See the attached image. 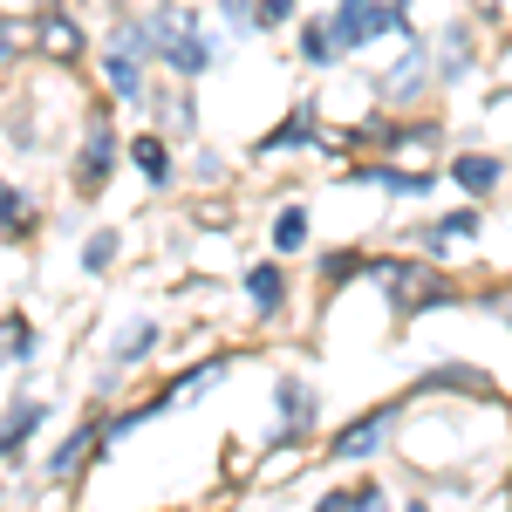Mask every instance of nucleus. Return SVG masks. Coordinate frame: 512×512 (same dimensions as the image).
Segmentation results:
<instances>
[{
	"mask_svg": "<svg viewBox=\"0 0 512 512\" xmlns=\"http://www.w3.org/2000/svg\"><path fill=\"white\" fill-rule=\"evenodd\" d=\"M151 48H158L178 76H198V69L212 62V41L198 35V21L185 7H158V14H151Z\"/></svg>",
	"mask_w": 512,
	"mask_h": 512,
	"instance_id": "f257e3e1",
	"label": "nucleus"
},
{
	"mask_svg": "<svg viewBox=\"0 0 512 512\" xmlns=\"http://www.w3.org/2000/svg\"><path fill=\"white\" fill-rule=\"evenodd\" d=\"M369 274L390 287L396 315H424L431 301H444V294H451V287H444V274H431L424 260H369Z\"/></svg>",
	"mask_w": 512,
	"mask_h": 512,
	"instance_id": "f03ea898",
	"label": "nucleus"
},
{
	"mask_svg": "<svg viewBox=\"0 0 512 512\" xmlns=\"http://www.w3.org/2000/svg\"><path fill=\"white\" fill-rule=\"evenodd\" d=\"M390 28H396L390 7H376V0H342L335 21H328V41H335V55H342V48H362L369 35H390Z\"/></svg>",
	"mask_w": 512,
	"mask_h": 512,
	"instance_id": "7ed1b4c3",
	"label": "nucleus"
},
{
	"mask_svg": "<svg viewBox=\"0 0 512 512\" xmlns=\"http://www.w3.org/2000/svg\"><path fill=\"white\" fill-rule=\"evenodd\" d=\"M110 158H117V151H110V123L96 117V123H89V144H82V164H76V185H82V192H96V185H103Z\"/></svg>",
	"mask_w": 512,
	"mask_h": 512,
	"instance_id": "20e7f679",
	"label": "nucleus"
},
{
	"mask_svg": "<svg viewBox=\"0 0 512 512\" xmlns=\"http://www.w3.org/2000/svg\"><path fill=\"white\" fill-rule=\"evenodd\" d=\"M383 431H390V410H369V417H355L349 431L335 437V458H369V451L383 444Z\"/></svg>",
	"mask_w": 512,
	"mask_h": 512,
	"instance_id": "39448f33",
	"label": "nucleus"
},
{
	"mask_svg": "<svg viewBox=\"0 0 512 512\" xmlns=\"http://www.w3.org/2000/svg\"><path fill=\"white\" fill-rule=\"evenodd\" d=\"M35 41L48 48V55H62V62H69V55H82V35H76V21H69V14H41Z\"/></svg>",
	"mask_w": 512,
	"mask_h": 512,
	"instance_id": "423d86ee",
	"label": "nucleus"
},
{
	"mask_svg": "<svg viewBox=\"0 0 512 512\" xmlns=\"http://www.w3.org/2000/svg\"><path fill=\"white\" fill-rule=\"evenodd\" d=\"M35 424H41V403H21L14 417H0V451L14 458V451H21V444L35 437Z\"/></svg>",
	"mask_w": 512,
	"mask_h": 512,
	"instance_id": "0eeeda50",
	"label": "nucleus"
},
{
	"mask_svg": "<svg viewBox=\"0 0 512 512\" xmlns=\"http://www.w3.org/2000/svg\"><path fill=\"white\" fill-rule=\"evenodd\" d=\"M451 178H458L465 192H492V185H499V158H458Z\"/></svg>",
	"mask_w": 512,
	"mask_h": 512,
	"instance_id": "6e6552de",
	"label": "nucleus"
},
{
	"mask_svg": "<svg viewBox=\"0 0 512 512\" xmlns=\"http://www.w3.org/2000/svg\"><path fill=\"white\" fill-rule=\"evenodd\" d=\"M301 239H308V212H301V205H280V219H274V246H280V253H294Z\"/></svg>",
	"mask_w": 512,
	"mask_h": 512,
	"instance_id": "1a4fd4ad",
	"label": "nucleus"
},
{
	"mask_svg": "<svg viewBox=\"0 0 512 512\" xmlns=\"http://www.w3.org/2000/svg\"><path fill=\"white\" fill-rule=\"evenodd\" d=\"M246 294H253V308H260V315H274V308H280V267H253Z\"/></svg>",
	"mask_w": 512,
	"mask_h": 512,
	"instance_id": "9d476101",
	"label": "nucleus"
},
{
	"mask_svg": "<svg viewBox=\"0 0 512 512\" xmlns=\"http://www.w3.org/2000/svg\"><path fill=\"white\" fill-rule=\"evenodd\" d=\"M130 151H137V171H144L151 185H164V178H171V158H164V144H158V137H137Z\"/></svg>",
	"mask_w": 512,
	"mask_h": 512,
	"instance_id": "9b49d317",
	"label": "nucleus"
},
{
	"mask_svg": "<svg viewBox=\"0 0 512 512\" xmlns=\"http://www.w3.org/2000/svg\"><path fill=\"white\" fill-rule=\"evenodd\" d=\"M472 233H478V219H472V212H458V219L431 226V233H424V246H451V239H472Z\"/></svg>",
	"mask_w": 512,
	"mask_h": 512,
	"instance_id": "f8f14e48",
	"label": "nucleus"
},
{
	"mask_svg": "<svg viewBox=\"0 0 512 512\" xmlns=\"http://www.w3.org/2000/svg\"><path fill=\"white\" fill-rule=\"evenodd\" d=\"M0 226H7V233H28V198L7 192V185H0Z\"/></svg>",
	"mask_w": 512,
	"mask_h": 512,
	"instance_id": "ddd939ff",
	"label": "nucleus"
},
{
	"mask_svg": "<svg viewBox=\"0 0 512 512\" xmlns=\"http://www.w3.org/2000/svg\"><path fill=\"white\" fill-rule=\"evenodd\" d=\"M308 137H315V123H308V110H301L294 123H280V130L267 137V144H260V151H280V144H308Z\"/></svg>",
	"mask_w": 512,
	"mask_h": 512,
	"instance_id": "4468645a",
	"label": "nucleus"
},
{
	"mask_svg": "<svg viewBox=\"0 0 512 512\" xmlns=\"http://www.w3.org/2000/svg\"><path fill=\"white\" fill-rule=\"evenodd\" d=\"M315 512H383V492L369 485V492H355V499H321Z\"/></svg>",
	"mask_w": 512,
	"mask_h": 512,
	"instance_id": "2eb2a0df",
	"label": "nucleus"
},
{
	"mask_svg": "<svg viewBox=\"0 0 512 512\" xmlns=\"http://www.w3.org/2000/svg\"><path fill=\"white\" fill-rule=\"evenodd\" d=\"M301 48H308V62H335V41H328V21H315V28L301 35Z\"/></svg>",
	"mask_w": 512,
	"mask_h": 512,
	"instance_id": "dca6fc26",
	"label": "nucleus"
},
{
	"mask_svg": "<svg viewBox=\"0 0 512 512\" xmlns=\"http://www.w3.org/2000/svg\"><path fill=\"white\" fill-rule=\"evenodd\" d=\"M151 342H158V328H151V321H144V328H130V335H123V349H117V362H137Z\"/></svg>",
	"mask_w": 512,
	"mask_h": 512,
	"instance_id": "f3484780",
	"label": "nucleus"
},
{
	"mask_svg": "<svg viewBox=\"0 0 512 512\" xmlns=\"http://www.w3.org/2000/svg\"><path fill=\"white\" fill-rule=\"evenodd\" d=\"M369 260L362 253H335V260H321V280H349V274H362Z\"/></svg>",
	"mask_w": 512,
	"mask_h": 512,
	"instance_id": "a211bd4d",
	"label": "nucleus"
},
{
	"mask_svg": "<svg viewBox=\"0 0 512 512\" xmlns=\"http://www.w3.org/2000/svg\"><path fill=\"white\" fill-rule=\"evenodd\" d=\"M110 253H117V233H89V253H82V260H89L96 274L110 267Z\"/></svg>",
	"mask_w": 512,
	"mask_h": 512,
	"instance_id": "6ab92c4d",
	"label": "nucleus"
},
{
	"mask_svg": "<svg viewBox=\"0 0 512 512\" xmlns=\"http://www.w3.org/2000/svg\"><path fill=\"white\" fill-rule=\"evenodd\" d=\"M7 349H28V328H21V321H0V355Z\"/></svg>",
	"mask_w": 512,
	"mask_h": 512,
	"instance_id": "aec40b11",
	"label": "nucleus"
},
{
	"mask_svg": "<svg viewBox=\"0 0 512 512\" xmlns=\"http://www.w3.org/2000/svg\"><path fill=\"white\" fill-rule=\"evenodd\" d=\"M294 14V0H260V21H287Z\"/></svg>",
	"mask_w": 512,
	"mask_h": 512,
	"instance_id": "412c9836",
	"label": "nucleus"
},
{
	"mask_svg": "<svg viewBox=\"0 0 512 512\" xmlns=\"http://www.w3.org/2000/svg\"><path fill=\"white\" fill-rule=\"evenodd\" d=\"M7 55H14V35H7V28H0V62H7Z\"/></svg>",
	"mask_w": 512,
	"mask_h": 512,
	"instance_id": "4be33fe9",
	"label": "nucleus"
},
{
	"mask_svg": "<svg viewBox=\"0 0 512 512\" xmlns=\"http://www.w3.org/2000/svg\"><path fill=\"white\" fill-rule=\"evenodd\" d=\"M226 7H233V14H246V0H226Z\"/></svg>",
	"mask_w": 512,
	"mask_h": 512,
	"instance_id": "5701e85b",
	"label": "nucleus"
},
{
	"mask_svg": "<svg viewBox=\"0 0 512 512\" xmlns=\"http://www.w3.org/2000/svg\"><path fill=\"white\" fill-rule=\"evenodd\" d=\"M410 512H431V506H410Z\"/></svg>",
	"mask_w": 512,
	"mask_h": 512,
	"instance_id": "b1692460",
	"label": "nucleus"
}]
</instances>
